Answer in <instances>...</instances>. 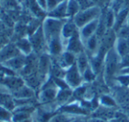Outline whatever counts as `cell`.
Listing matches in <instances>:
<instances>
[{"label":"cell","mask_w":129,"mask_h":122,"mask_svg":"<svg viewBox=\"0 0 129 122\" xmlns=\"http://www.w3.org/2000/svg\"><path fill=\"white\" fill-rule=\"evenodd\" d=\"M75 64H76V66H77L78 69L80 70V72L82 75L83 73H84V71L90 66L89 57H88L86 51L81 52V53L78 54V55H76Z\"/></svg>","instance_id":"cell-21"},{"label":"cell","mask_w":129,"mask_h":122,"mask_svg":"<svg viewBox=\"0 0 129 122\" xmlns=\"http://www.w3.org/2000/svg\"><path fill=\"white\" fill-rule=\"evenodd\" d=\"M3 30H5V25L1 20H0V32H2Z\"/></svg>","instance_id":"cell-37"},{"label":"cell","mask_w":129,"mask_h":122,"mask_svg":"<svg viewBox=\"0 0 129 122\" xmlns=\"http://www.w3.org/2000/svg\"><path fill=\"white\" fill-rule=\"evenodd\" d=\"M98 101H99V104H101L102 106L106 107V108H111V109H112V108L117 106L116 101L109 95H105V94L102 95L98 98Z\"/></svg>","instance_id":"cell-26"},{"label":"cell","mask_w":129,"mask_h":122,"mask_svg":"<svg viewBox=\"0 0 129 122\" xmlns=\"http://www.w3.org/2000/svg\"><path fill=\"white\" fill-rule=\"evenodd\" d=\"M28 39L32 44L35 54H43L44 49H47V41L43 33V26H39L34 33L29 34Z\"/></svg>","instance_id":"cell-4"},{"label":"cell","mask_w":129,"mask_h":122,"mask_svg":"<svg viewBox=\"0 0 129 122\" xmlns=\"http://www.w3.org/2000/svg\"><path fill=\"white\" fill-rule=\"evenodd\" d=\"M0 2L1 3L5 2L7 5L12 6H17V4H18V1H17V0H0Z\"/></svg>","instance_id":"cell-34"},{"label":"cell","mask_w":129,"mask_h":122,"mask_svg":"<svg viewBox=\"0 0 129 122\" xmlns=\"http://www.w3.org/2000/svg\"><path fill=\"white\" fill-rule=\"evenodd\" d=\"M120 61L121 58L117 53L114 48L107 52L104 61V77L106 83H109L111 80L116 79L120 70Z\"/></svg>","instance_id":"cell-1"},{"label":"cell","mask_w":129,"mask_h":122,"mask_svg":"<svg viewBox=\"0 0 129 122\" xmlns=\"http://www.w3.org/2000/svg\"><path fill=\"white\" fill-rule=\"evenodd\" d=\"M0 122H1V121H0Z\"/></svg>","instance_id":"cell-42"},{"label":"cell","mask_w":129,"mask_h":122,"mask_svg":"<svg viewBox=\"0 0 129 122\" xmlns=\"http://www.w3.org/2000/svg\"><path fill=\"white\" fill-rule=\"evenodd\" d=\"M95 6L101 8L102 10H105L111 6L113 0H93Z\"/></svg>","instance_id":"cell-29"},{"label":"cell","mask_w":129,"mask_h":122,"mask_svg":"<svg viewBox=\"0 0 129 122\" xmlns=\"http://www.w3.org/2000/svg\"><path fill=\"white\" fill-rule=\"evenodd\" d=\"M14 43H15V45H16L17 48L19 49V51H20L22 55L27 56V55L34 53L32 44H31L28 37L19 38Z\"/></svg>","instance_id":"cell-19"},{"label":"cell","mask_w":129,"mask_h":122,"mask_svg":"<svg viewBox=\"0 0 129 122\" xmlns=\"http://www.w3.org/2000/svg\"><path fill=\"white\" fill-rule=\"evenodd\" d=\"M126 25L128 26V27H129V15H128V18H127V20H126Z\"/></svg>","instance_id":"cell-39"},{"label":"cell","mask_w":129,"mask_h":122,"mask_svg":"<svg viewBox=\"0 0 129 122\" xmlns=\"http://www.w3.org/2000/svg\"><path fill=\"white\" fill-rule=\"evenodd\" d=\"M114 48L120 56V58L126 55L127 54H129V39L117 37Z\"/></svg>","instance_id":"cell-20"},{"label":"cell","mask_w":129,"mask_h":122,"mask_svg":"<svg viewBox=\"0 0 129 122\" xmlns=\"http://www.w3.org/2000/svg\"><path fill=\"white\" fill-rule=\"evenodd\" d=\"M116 80L118 81L122 85L129 87V75L126 74H118L116 76Z\"/></svg>","instance_id":"cell-32"},{"label":"cell","mask_w":129,"mask_h":122,"mask_svg":"<svg viewBox=\"0 0 129 122\" xmlns=\"http://www.w3.org/2000/svg\"><path fill=\"white\" fill-rule=\"evenodd\" d=\"M17 1H18V2H19V1H21V0H17Z\"/></svg>","instance_id":"cell-40"},{"label":"cell","mask_w":129,"mask_h":122,"mask_svg":"<svg viewBox=\"0 0 129 122\" xmlns=\"http://www.w3.org/2000/svg\"><path fill=\"white\" fill-rule=\"evenodd\" d=\"M26 61H27V56L22 54H20L17 56L13 57V58L10 59L9 61L4 62L6 66H7L9 69L13 70L14 72L18 73L23 69L24 66L26 64Z\"/></svg>","instance_id":"cell-14"},{"label":"cell","mask_w":129,"mask_h":122,"mask_svg":"<svg viewBox=\"0 0 129 122\" xmlns=\"http://www.w3.org/2000/svg\"><path fill=\"white\" fill-rule=\"evenodd\" d=\"M129 15V7H122L119 11L116 13L115 22L112 29L115 32H118L124 25L126 24V20Z\"/></svg>","instance_id":"cell-17"},{"label":"cell","mask_w":129,"mask_h":122,"mask_svg":"<svg viewBox=\"0 0 129 122\" xmlns=\"http://www.w3.org/2000/svg\"><path fill=\"white\" fill-rule=\"evenodd\" d=\"M77 2L79 4L81 11L88 9V8L92 7V6H95L93 0H77Z\"/></svg>","instance_id":"cell-31"},{"label":"cell","mask_w":129,"mask_h":122,"mask_svg":"<svg viewBox=\"0 0 129 122\" xmlns=\"http://www.w3.org/2000/svg\"><path fill=\"white\" fill-rule=\"evenodd\" d=\"M96 77V74L95 73V71L91 69V67H88L86 70L84 71V73L82 74V78L83 82L85 83H91Z\"/></svg>","instance_id":"cell-28"},{"label":"cell","mask_w":129,"mask_h":122,"mask_svg":"<svg viewBox=\"0 0 129 122\" xmlns=\"http://www.w3.org/2000/svg\"><path fill=\"white\" fill-rule=\"evenodd\" d=\"M64 51V43L61 37L53 38L47 42V52L50 56L57 57Z\"/></svg>","instance_id":"cell-9"},{"label":"cell","mask_w":129,"mask_h":122,"mask_svg":"<svg viewBox=\"0 0 129 122\" xmlns=\"http://www.w3.org/2000/svg\"><path fill=\"white\" fill-rule=\"evenodd\" d=\"M73 96V89L71 88H64L58 89L57 97H56V103L60 107L62 105L68 104L72 100Z\"/></svg>","instance_id":"cell-18"},{"label":"cell","mask_w":129,"mask_h":122,"mask_svg":"<svg viewBox=\"0 0 129 122\" xmlns=\"http://www.w3.org/2000/svg\"><path fill=\"white\" fill-rule=\"evenodd\" d=\"M99 44H100V40L98 39L95 34L88 38L84 43L85 46V51L87 53H89L91 55H94L97 52L99 48Z\"/></svg>","instance_id":"cell-22"},{"label":"cell","mask_w":129,"mask_h":122,"mask_svg":"<svg viewBox=\"0 0 129 122\" xmlns=\"http://www.w3.org/2000/svg\"><path fill=\"white\" fill-rule=\"evenodd\" d=\"M38 6L43 11H47V0H36Z\"/></svg>","instance_id":"cell-33"},{"label":"cell","mask_w":129,"mask_h":122,"mask_svg":"<svg viewBox=\"0 0 129 122\" xmlns=\"http://www.w3.org/2000/svg\"><path fill=\"white\" fill-rule=\"evenodd\" d=\"M12 95L14 97V99H26L32 98V97H36L37 94H36V90L27 84H24L20 89L13 91Z\"/></svg>","instance_id":"cell-15"},{"label":"cell","mask_w":129,"mask_h":122,"mask_svg":"<svg viewBox=\"0 0 129 122\" xmlns=\"http://www.w3.org/2000/svg\"><path fill=\"white\" fill-rule=\"evenodd\" d=\"M118 74H126V75H129V67L121 69L119 70V73H118Z\"/></svg>","instance_id":"cell-36"},{"label":"cell","mask_w":129,"mask_h":122,"mask_svg":"<svg viewBox=\"0 0 129 122\" xmlns=\"http://www.w3.org/2000/svg\"><path fill=\"white\" fill-rule=\"evenodd\" d=\"M111 122H129V118L122 112H115V115L111 120Z\"/></svg>","instance_id":"cell-30"},{"label":"cell","mask_w":129,"mask_h":122,"mask_svg":"<svg viewBox=\"0 0 129 122\" xmlns=\"http://www.w3.org/2000/svg\"><path fill=\"white\" fill-rule=\"evenodd\" d=\"M59 66L62 69L67 70L68 68H70L71 66H73L74 64H75L76 62V55L72 52H69L64 50L59 56L57 57V61Z\"/></svg>","instance_id":"cell-12"},{"label":"cell","mask_w":129,"mask_h":122,"mask_svg":"<svg viewBox=\"0 0 129 122\" xmlns=\"http://www.w3.org/2000/svg\"><path fill=\"white\" fill-rule=\"evenodd\" d=\"M57 111V112L68 113V114H72L74 116H87L89 112L88 110H86L81 105V103L77 102V101L70 102L64 105L60 106Z\"/></svg>","instance_id":"cell-6"},{"label":"cell","mask_w":129,"mask_h":122,"mask_svg":"<svg viewBox=\"0 0 129 122\" xmlns=\"http://www.w3.org/2000/svg\"><path fill=\"white\" fill-rule=\"evenodd\" d=\"M98 21L99 19L95 20L93 21L89 22V23L86 24L85 26H83L81 28L79 29V34L81 39L82 40L83 43H85V41L90 38L91 36H93L94 34H95L97 29V26H98Z\"/></svg>","instance_id":"cell-13"},{"label":"cell","mask_w":129,"mask_h":122,"mask_svg":"<svg viewBox=\"0 0 129 122\" xmlns=\"http://www.w3.org/2000/svg\"><path fill=\"white\" fill-rule=\"evenodd\" d=\"M64 50L75 54L76 55L81 52L85 51V46L82 40L80 37L79 33L67 40L64 43Z\"/></svg>","instance_id":"cell-8"},{"label":"cell","mask_w":129,"mask_h":122,"mask_svg":"<svg viewBox=\"0 0 129 122\" xmlns=\"http://www.w3.org/2000/svg\"><path fill=\"white\" fill-rule=\"evenodd\" d=\"M0 83L4 85L10 92H13L14 90L20 89L24 84H26L25 81H24L23 77L18 75H14V76H6L3 78Z\"/></svg>","instance_id":"cell-7"},{"label":"cell","mask_w":129,"mask_h":122,"mask_svg":"<svg viewBox=\"0 0 129 122\" xmlns=\"http://www.w3.org/2000/svg\"><path fill=\"white\" fill-rule=\"evenodd\" d=\"M78 33H79V28L75 25L73 19H67L64 20L62 32H61V38H62L64 43H66L67 40H69Z\"/></svg>","instance_id":"cell-11"},{"label":"cell","mask_w":129,"mask_h":122,"mask_svg":"<svg viewBox=\"0 0 129 122\" xmlns=\"http://www.w3.org/2000/svg\"><path fill=\"white\" fill-rule=\"evenodd\" d=\"M86 93H87V86L84 84H81V86L74 89L73 90V96H72L71 102H74V101L81 102V101H82L83 99H85Z\"/></svg>","instance_id":"cell-24"},{"label":"cell","mask_w":129,"mask_h":122,"mask_svg":"<svg viewBox=\"0 0 129 122\" xmlns=\"http://www.w3.org/2000/svg\"><path fill=\"white\" fill-rule=\"evenodd\" d=\"M103 10L101 8L97 7V6H92V7L88 8L86 10H82L80 11L73 18V20L77 26L78 28H81L83 26L86 24L89 23V22L93 21L95 20L99 19V17L102 14Z\"/></svg>","instance_id":"cell-3"},{"label":"cell","mask_w":129,"mask_h":122,"mask_svg":"<svg viewBox=\"0 0 129 122\" xmlns=\"http://www.w3.org/2000/svg\"><path fill=\"white\" fill-rule=\"evenodd\" d=\"M89 122H111V121L110 120L102 119V118H92L89 119Z\"/></svg>","instance_id":"cell-35"},{"label":"cell","mask_w":129,"mask_h":122,"mask_svg":"<svg viewBox=\"0 0 129 122\" xmlns=\"http://www.w3.org/2000/svg\"><path fill=\"white\" fill-rule=\"evenodd\" d=\"M80 11L77 0H67V18L73 19Z\"/></svg>","instance_id":"cell-25"},{"label":"cell","mask_w":129,"mask_h":122,"mask_svg":"<svg viewBox=\"0 0 129 122\" xmlns=\"http://www.w3.org/2000/svg\"><path fill=\"white\" fill-rule=\"evenodd\" d=\"M78 116H74L72 114L64 112H56L54 115L50 118L49 122H72L74 118H76Z\"/></svg>","instance_id":"cell-23"},{"label":"cell","mask_w":129,"mask_h":122,"mask_svg":"<svg viewBox=\"0 0 129 122\" xmlns=\"http://www.w3.org/2000/svg\"><path fill=\"white\" fill-rule=\"evenodd\" d=\"M64 79L66 81V83H67V85L71 89H73V90L81 86L84 83L83 82L82 75H81V73L78 69L76 64H74V65L71 66L70 68H68L66 70Z\"/></svg>","instance_id":"cell-5"},{"label":"cell","mask_w":129,"mask_h":122,"mask_svg":"<svg viewBox=\"0 0 129 122\" xmlns=\"http://www.w3.org/2000/svg\"><path fill=\"white\" fill-rule=\"evenodd\" d=\"M21 54L17 48L15 43H7L3 48H0V62H4L9 61L10 59L17 56L18 55Z\"/></svg>","instance_id":"cell-10"},{"label":"cell","mask_w":129,"mask_h":122,"mask_svg":"<svg viewBox=\"0 0 129 122\" xmlns=\"http://www.w3.org/2000/svg\"><path fill=\"white\" fill-rule=\"evenodd\" d=\"M123 7H129V0H125Z\"/></svg>","instance_id":"cell-38"},{"label":"cell","mask_w":129,"mask_h":122,"mask_svg":"<svg viewBox=\"0 0 129 122\" xmlns=\"http://www.w3.org/2000/svg\"><path fill=\"white\" fill-rule=\"evenodd\" d=\"M0 121L13 122V111L3 106H0Z\"/></svg>","instance_id":"cell-27"},{"label":"cell","mask_w":129,"mask_h":122,"mask_svg":"<svg viewBox=\"0 0 129 122\" xmlns=\"http://www.w3.org/2000/svg\"><path fill=\"white\" fill-rule=\"evenodd\" d=\"M64 20H57L50 17H47L45 19L42 26L47 42L53 38L61 37V32Z\"/></svg>","instance_id":"cell-2"},{"label":"cell","mask_w":129,"mask_h":122,"mask_svg":"<svg viewBox=\"0 0 129 122\" xmlns=\"http://www.w3.org/2000/svg\"><path fill=\"white\" fill-rule=\"evenodd\" d=\"M0 7H1V2H0Z\"/></svg>","instance_id":"cell-41"},{"label":"cell","mask_w":129,"mask_h":122,"mask_svg":"<svg viewBox=\"0 0 129 122\" xmlns=\"http://www.w3.org/2000/svg\"><path fill=\"white\" fill-rule=\"evenodd\" d=\"M48 17L57 20H67V0L58 4L53 10L48 12Z\"/></svg>","instance_id":"cell-16"}]
</instances>
